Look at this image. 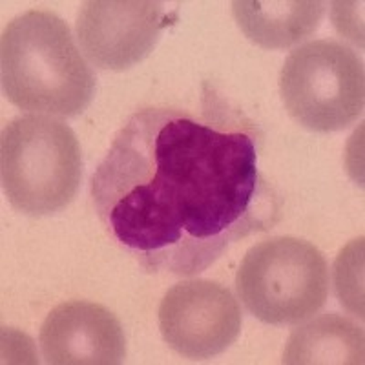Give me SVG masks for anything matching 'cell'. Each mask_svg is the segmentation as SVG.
I'll list each match as a JSON object with an SVG mask.
<instances>
[{
	"mask_svg": "<svg viewBox=\"0 0 365 365\" xmlns=\"http://www.w3.org/2000/svg\"><path fill=\"white\" fill-rule=\"evenodd\" d=\"M259 148L256 123L214 91L197 112L143 108L91 175L93 207L108 236L146 270L194 276L278 220Z\"/></svg>",
	"mask_w": 365,
	"mask_h": 365,
	"instance_id": "6da1fadb",
	"label": "cell"
},
{
	"mask_svg": "<svg viewBox=\"0 0 365 365\" xmlns=\"http://www.w3.org/2000/svg\"><path fill=\"white\" fill-rule=\"evenodd\" d=\"M0 83L17 108L77 117L96 93V75L63 19L29 9L13 19L0 38Z\"/></svg>",
	"mask_w": 365,
	"mask_h": 365,
	"instance_id": "7a4b0ae2",
	"label": "cell"
},
{
	"mask_svg": "<svg viewBox=\"0 0 365 365\" xmlns=\"http://www.w3.org/2000/svg\"><path fill=\"white\" fill-rule=\"evenodd\" d=\"M2 190L15 210L51 216L79 192L83 154L73 130L51 115L13 119L0 137Z\"/></svg>",
	"mask_w": 365,
	"mask_h": 365,
	"instance_id": "3957f363",
	"label": "cell"
},
{
	"mask_svg": "<svg viewBox=\"0 0 365 365\" xmlns=\"http://www.w3.org/2000/svg\"><path fill=\"white\" fill-rule=\"evenodd\" d=\"M236 289L247 311L263 324H299L327 302L329 267L324 254L309 241L272 237L245 254Z\"/></svg>",
	"mask_w": 365,
	"mask_h": 365,
	"instance_id": "277c9868",
	"label": "cell"
},
{
	"mask_svg": "<svg viewBox=\"0 0 365 365\" xmlns=\"http://www.w3.org/2000/svg\"><path fill=\"white\" fill-rule=\"evenodd\" d=\"M279 93L289 115L305 128L324 133L349 128L364 112V63L338 41L307 42L285 58Z\"/></svg>",
	"mask_w": 365,
	"mask_h": 365,
	"instance_id": "5b68a950",
	"label": "cell"
},
{
	"mask_svg": "<svg viewBox=\"0 0 365 365\" xmlns=\"http://www.w3.org/2000/svg\"><path fill=\"white\" fill-rule=\"evenodd\" d=\"M243 325L241 307L227 287L210 279H187L172 289L159 305L163 340L175 353L207 360L225 353Z\"/></svg>",
	"mask_w": 365,
	"mask_h": 365,
	"instance_id": "8992f818",
	"label": "cell"
},
{
	"mask_svg": "<svg viewBox=\"0 0 365 365\" xmlns=\"http://www.w3.org/2000/svg\"><path fill=\"white\" fill-rule=\"evenodd\" d=\"M166 26L163 2L90 0L77 17V38L93 66L123 71L148 57Z\"/></svg>",
	"mask_w": 365,
	"mask_h": 365,
	"instance_id": "52a82bcc",
	"label": "cell"
},
{
	"mask_svg": "<svg viewBox=\"0 0 365 365\" xmlns=\"http://www.w3.org/2000/svg\"><path fill=\"white\" fill-rule=\"evenodd\" d=\"M46 364L117 365L126 356L123 325L99 303L73 299L51 309L38 334Z\"/></svg>",
	"mask_w": 365,
	"mask_h": 365,
	"instance_id": "ba28073f",
	"label": "cell"
},
{
	"mask_svg": "<svg viewBox=\"0 0 365 365\" xmlns=\"http://www.w3.org/2000/svg\"><path fill=\"white\" fill-rule=\"evenodd\" d=\"M232 13L240 29L254 44L285 50L311 37L324 19L318 0H236Z\"/></svg>",
	"mask_w": 365,
	"mask_h": 365,
	"instance_id": "9c48e42d",
	"label": "cell"
},
{
	"mask_svg": "<svg viewBox=\"0 0 365 365\" xmlns=\"http://www.w3.org/2000/svg\"><path fill=\"white\" fill-rule=\"evenodd\" d=\"M283 364H364V329L334 312L318 316L291 332Z\"/></svg>",
	"mask_w": 365,
	"mask_h": 365,
	"instance_id": "30bf717a",
	"label": "cell"
},
{
	"mask_svg": "<svg viewBox=\"0 0 365 365\" xmlns=\"http://www.w3.org/2000/svg\"><path fill=\"white\" fill-rule=\"evenodd\" d=\"M364 240L353 241L340 257L336 259V292L340 303L345 309L356 314L358 318H364V294H361V285H364Z\"/></svg>",
	"mask_w": 365,
	"mask_h": 365,
	"instance_id": "8fae6325",
	"label": "cell"
}]
</instances>
